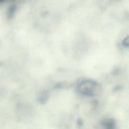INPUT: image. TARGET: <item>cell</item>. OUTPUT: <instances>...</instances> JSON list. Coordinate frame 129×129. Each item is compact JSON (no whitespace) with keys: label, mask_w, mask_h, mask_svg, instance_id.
Wrapping results in <instances>:
<instances>
[{"label":"cell","mask_w":129,"mask_h":129,"mask_svg":"<svg viewBox=\"0 0 129 129\" xmlns=\"http://www.w3.org/2000/svg\"><path fill=\"white\" fill-rule=\"evenodd\" d=\"M80 95L85 97H96L100 95L102 88L97 82L93 79H83L80 81L76 87Z\"/></svg>","instance_id":"cell-1"},{"label":"cell","mask_w":129,"mask_h":129,"mask_svg":"<svg viewBox=\"0 0 129 129\" xmlns=\"http://www.w3.org/2000/svg\"><path fill=\"white\" fill-rule=\"evenodd\" d=\"M122 44L125 47H129V35L126 36L122 41Z\"/></svg>","instance_id":"cell-2"}]
</instances>
